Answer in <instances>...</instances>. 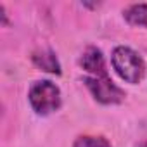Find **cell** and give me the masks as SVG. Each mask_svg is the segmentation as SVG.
I'll return each instance as SVG.
<instances>
[{
	"label": "cell",
	"instance_id": "obj_1",
	"mask_svg": "<svg viewBox=\"0 0 147 147\" xmlns=\"http://www.w3.org/2000/svg\"><path fill=\"white\" fill-rule=\"evenodd\" d=\"M111 64L118 76L126 83H138L145 75L144 59L130 47H116L111 55Z\"/></svg>",
	"mask_w": 147,
	"mask_h": 147
},
{
	"label": "cell",
	"instance_id": "obj_2",
	"mask_svg": "<svg viewBox=\"0 0 147 147\" xmlns=\"http://www.w3.org/2000/svg\"><path fill=\"white\" fill-rule=\"evenodd\" d=\"M30 104L36 114L47 116L61 107V90L55 83L49 80H42L33 83L28 94Z\"/></svg>",
	"mask_w": 147,
	"mask_h": 147
},
{
	"label": "cell",
	"instance_id": "obj_3",
	"mask_svg": "<svg viewBox=\"0 0 147 147\" xmlns=\"http://www.w3.org/2000/svg\"><path fill=\"white\" fill-rule=\"evenodd\" d=\"M83 82L94 99L100 104H119L126 97L125 90H121L109 76H87Z\"/></svg>",
	"mask_w": 147,
	"mask_h": 147
},
{
	"label": "cell",
	"instance_id": "obj_4",
	"mask_svg": "<svg viewBox=\"0 0 147 147\" xmlns=\"http://www.w3.org/2000/svg\"><path fill=\"white\" fill-rule=\"evenodd\" d=\"M80 66L90 73V76H107L104 55L97 47H87L80 57Z\"/></svg>",
	"mask_w": 147,
	"mask_h": 147
},
{
	"label": "cell",
	"instance_id": "obj_5",
	"mask_svg": "<svg viewBox=\"0 0 147 147\" xmlns=\"http://www.w3.org/2000/svg\"><path fill=\"white\" fill-rule=\"evenodd\" d=\"M31 61L36 67H40L42 71L52 73V75H61V64L57 55L52 50H35L31 54Z\"/></svg>",
	"mask_w": 147,
	"mask_h": 147
},
{
	"label": "cell",
	"instance_id": "obj_6",
	"mask_svg": "<svg viewBox=\"0 0 147 147\" xmlns=\"http://www.w3.org/2000/svg\"><path fill=\"white\" fill-rule=\"evenodd\" d=\"M123 16L131 26L147 28V4H133L123 11Z\"/></svg>",
	"mask_w": 147,
	"mask_h": 147
},
{
	"label": "cell",
	"instance_id": "obj_7",
	"mask_svg": "<svg viewBox=\"0 0 147 147\" xmlns=\"http://www.w3.org/2000/svg\"><path fill=\"white\" fill-rule=\"evenodd\" d=\"M73 147H113L104 137H92V135H82L75 140Z\"/></svg>",
	"mask_w": 147,
	"mask_h": 147
},
{
	"label": "cell",
	"instance_id": "obj_8",
	"mask_svg": "<svg viewBox=\"0 0 147 147\" xmlns=\"http://www.w3.org/2000/svg\"><path fill=\"white\" fill-rule=\"evenodd\" d=\"M137 147H147V140H142V142H140Z\"/></svg>",
	"mask_w": 147,
	"mask_h": 147
}]
</instances>
